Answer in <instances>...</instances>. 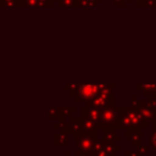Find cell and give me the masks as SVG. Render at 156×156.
Listing matches in <instances>:
<instances>
[{
    "label": "cell",
    "mask_w": 156,
    "mask_h": 156,
    "mask_svg": "<svg viewBox=\"0 0 156 156\" xmlns=\"http://www.w3.org/2000/svg\"><path fill=\"white\" fill-rule=\"evenodd\" d=\"M119 124L118 128L127 129H144L147 128V123L143 121L139 111L135 107H121L119 108Z\"/></svg>",
    "instance_id": "1"
},
{
    "label": "cell",
    "mask_w": 156,
    "mask_h": 156,
    "mask_svg": "<svg viewBox=\"0 0 156 156\" xmlns=\"http://www.w3.org/2000/svg\"><path fill=\"white\" fill-rule=\"evenodd\" d=\"M119 108H116L113 104L106 105L105 107L100 108V121L99 127L101 128H113L118 127L119 124Z\"/></svg>",
    "instance_id": "2"
},
{
    "label": "cell",
    "mask_w": 156,
    "mask_h": 156,
    "mask_svg": "<svg viewBox=\"0 0 156 156\" xmlns=\"http://www.w3.org/2000/svg\"><path fill=\"white\" fill-rule=\"evenodd\" d=\"M96 135H98V130L96 132H84L82 130L80 133L76 134V139H77V150L80 151H91L93 150V145L94 141L96 140Z\"/></svg>",
    "instance_id": "3"
},
{
    "label": "cell",
    "mask_w": 156,
    "mask_h": 156,
    "mask_svg": "<svg viewBox=\"0 0 156 156\" xmlns=\"http://www.w3.org/2000/svg\"><path fill=\"white\" fill-rule=\"evenodd\" d=\"M100 89H99V85H93V84H82L78 87V90H77V94L74 95L76 96V100L77 101H82V100H91L94 99L98 94H99Z\"/></svg>",
    "instance_id": "4"
},
{
    "label": "cell",
    "mask_w": 156,
    "mask_h": 156,
    "mask_svg": "<svg viewBox=\"0 0 156 156\" xmlns=\"http://www.w3.org/2000/svg\"><path fill=\"white\" fill-rule=\"evenodd\" d=\"M126 140H129L132 145L139 146L141 144V129H127Z\"/></svg>",
    "instance_id": "5"
},
{
    "label": "cell",
    "mask_w": 156,
    "mask_h": 156,
    "mask_svg": "<svg viewBox=\"0 0 156 156\" xmlns=\"http://www.w3.org/2000/svg\"><path fill=\"white\" fill-rule=\"evenodd\" d=\"M82 132V118H72L68 124V133L78 134Z\"/></svg>",
    "instance_id": "6"
},
{
    "label": "cell",
    "mask_w": 156,
    "mask_h": 156,
    "mask_svg": "<svg viewBox=\"0 0 156 156\" xmlns=\"http://www.w3.org/2000/svg\"><path fill=\"white\" fill-rule=\"evenodd\" d=\"M119 139V135L116 134L111 128H105L104 130V143L105 144H113L116 140Z\"/></svg>",
    "instance_id": "7"
},
{
    "label": "cell",
    "mask_w": 156,
    "mask_h": 156,
    "mask_svg": "<svg viewBox=\"0 0 156 156\" xmlns=\"http://www.w3.org/2000/svg\"><path fill=\"white\" fill-rule=\"evenodd\" d=\"M55 136L58 138V144H66V145L69 144V140L65 134H60V135H55Z\"/></svg>",
    "instance_id": "8"
},
{
    "label": "cell",
    "mask_w": 156,
    "mask_h": 156,
    "mask_svg": "<svg viewBox=\"0 0 156 156\" xmlns=\"http://www.w3.org/2000/svg\"><path fill=\"white\" fill-rule=\"evenodd\" d=\"M136 152H138L140 156H145V155H146V152H147V146H140V145H139V147H138Z\"/></svg>",
    "instance_id": "9"
},
{
    "label": "cell",
    "mask_w": 156,
    "mask_h": 156,
    "mask_svg": "<svg viewBox=\"0 0 156 156\" xmlns=\"http://www.w3.org/2000/svg\"><path fill=\"white\" fill-rule=\"evenodd\" d=\"M150 144H151V146L154 147V150H156V132H154V133L150 135Z\"/></svg>",
    "instance_id": "10"
},
{
    "label": "cell",
    "mask_w": 156,
    "mask_h": 156,
    "mask_svg": "<svg viewBox=\"0 0 156 156\" xmlns=\"http://www.w3.org/2000/svg\"><path fill=\"white\" fill-rule=\"evenodd\" d=\"M62 112H63V117H67L69 113H72V112H74V108L73 107H63L62 108Z\"/></svg>",
    "instance_id": "11"
},
{
    "label": "cell",
    "mask_w": 156,
    "mask_h": 156,
    "mask_svg": "<svg viewBox=\"0 0 156 156\" xmlns=\"http://www.w3.org/2000/svg\"><path fill=\"white\" fill-rule=\"evenodd\" d=\"M76 156H93V152L91 151H80V150H77Z\"/></svg>",
    "instance_id": "12"
},
{
    "label": "cell",
    "mask_w": 156,
    "mask_h": 156,
    "mask_svg": "<svg viewBox=\"0 0 156 156\" xmlns=\"http://www.w3.org/2000/svg\"><path fill=\"white\" fill-rule=\"evenodd\" d=\"M124 155H126V156H140L136 151H126Z\"/></svg>",
    "instance_id": "13"
},
{
    "label": "cell",
    "mask_w": 156,
    "mask_h": 156,
    "mask_svg": "<svg viewBox=\"0 0 156 156\" xmlns=\"http://www.w3.org/2000/svg\"><path fill=\"white\" fill-rule=\"evenodd\" d=\"M154 98H156V89H155V91H154V95H152Z\"/></svg>",
    "instance_id": "14"
}]
</instances>
